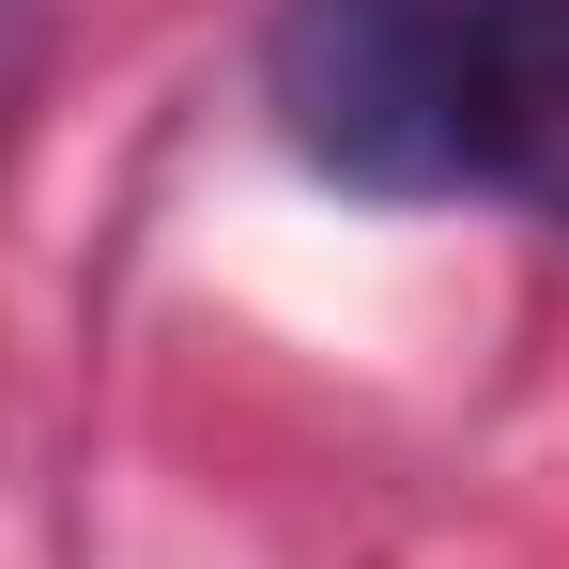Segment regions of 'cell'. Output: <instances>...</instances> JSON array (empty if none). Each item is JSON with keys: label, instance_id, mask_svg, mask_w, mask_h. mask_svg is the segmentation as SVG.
Listing matches in <instances>:
<instances>
[{"label": "cell", "instance_id": "obj_3", "mask_svg": "<svg viewBox=\"0 0 569 569\" xmlns=\"http://www.w3.org/2000/svg\"><path fill=\"white\" fill-rule=\"evenodd\" d=\"M555 216H569V200H555Z\"/></svg>", "mask_w": 569, "mask_h": 569}, {"label": "cell", "instance_id": "obj_1", "mask_svg": "<svg viewBox=\"0 0 569 569\" xmlns=\"http://www.w3.org/2000/svg\"><path fill=\"white\" fill-rule=\"evenodd\" d=\"M262 93L370 200H569V0H278Z\"/></svg>", "mask_w": 569, "mask_h": 569}, {"label": "cell", "instance_id": "obj_2", "mask_svg": "<svg viewBox=\"0 0 569 569\" xmlns=\"http://www.w3.org/2000/svg\"><path fill=\"white\" fill-rule=\"evenodd\" d=\"M0 16H16V0H0Z\"/></svg>", "mask_w": 569, "mask_h": 569}]
</instances>
